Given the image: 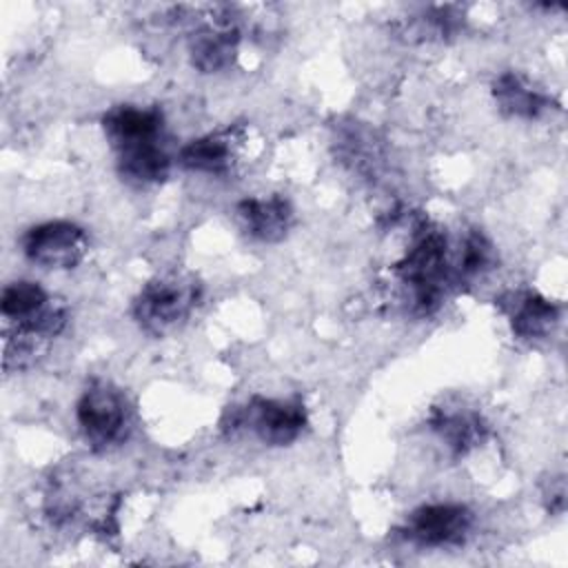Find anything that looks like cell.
I'll list each match as a JSON object with an SVG mask.
<instances>
[{"label": "cell", "instance_id": "cell-1", "mask_svg": "<svg viewBox=\"0 0 568 568\" xmlns=\"http://www.w3.org/2000/svg\"><path fill=\"white\" fill-rule=\"evenodd\" d=\"M0 315L7 373L24 371L44 357L69 322L64 302L31 280H16L2 288Z\"/></svg>", "mask_w": 568, "mask_h": 568}, {"label": "cell", "instance_id": "cell-2", "mask_svg": "<svg viewBox=\"0 0 568 568\" xmlns=\"http://www.w3.org/2000/svg\"><path fill=\"white\" fill-rule=\"evenodd\" d=\"M397 280L404 286L406 304L417 315L435 313L446 291L459 282L448 237L437 226H422L404 257L395 264Z\"/></svg>", "mask_w": 568, "mask_h": 568}, {"label": "cell", "instance_id": "cell-3", "mask_svg": "<svg viewBox=\"0 0 568 568\" xmlns=\"http://www.w3.org/2000/svg\"><path fill=\"white\" fill-rule=\"evenodd\" d=\"M200 300L202 284L193 275L166 273L149 280L138 291L131 315L144 333L164 337L186 324Z\"/></svg>", "mask_w": 568, "mask_h": 568}, {"label": "cell", "instance_id": "cell-4", "mask_svg": "<svg viewBox=\"0 0 568 568\" xmlns=\"http://www.w3.org/2000/svg\"><path fill=\"white\" fill-rule=\"evenodd\" d=\"M229 435L251 433L264 446H288L306 428V408L295 397H251L244 406H233L222 422Z\"/></svg>", "mask_w": 568, "mask_h": 568}, {"label": "cell", "instance_id": "cell-5", "mask_svg": "<svg viewBox=\"0 0 568 568\" xmlns=\"http://www.w3.org/2000/svg\"><path fill=\"white\" fill-rule=\"evenodd\" d=\"M75 422L91 450H111L126 439L131 428L126 397L111 382L93 379L78 397Z\"/></svg>", "mask_w": 568, "mask_h": 568}, {"label": "cell", "instance_id": "cell-6", "mask_svg": "<svg viewBox=\"0 0 568 568\" xmlns=\"http://www.w3.org/2000/svg\"><path fill=\"white\" fill-rule=\"evenodd\" d=\"M24 257L47 271H71L89 253L87 231L69 220H49L24 231L20 240Z\"/></svg>", "mask_w": 568, "mask_h": 568}, {"label": "cell", "instance_id": "cell-7", "mask_svg": "<svg viewBox=\"0 0 568 568\" xmlns=\"http://www.w3.org/2000/svg\"><path fill=\"white\" fill-rule=\"evenodd\" d=\"M475 524L468 506L455 501L422 504L410 510L399 528L402 537L419 548H446L466 541Z\"/></svg>", "mask_w": 568, "mask_h": 568}, {"label": "cell", "instance_id": "cell-8", "mask_svg": "<svg viewBox=\"0 0 568 568\" xmlns=\"http://www.w3.org/2000/svg\"><path fill=\"white\" fill-rule=\"evenodd\" d=\"M102 131L115 155H120L140 146L162 144L164 115L155 106L118 104L104 113Z\"/></svg>", "mask_w": 568, "mask_h": 568}, {"label": "cell", "instance_id": "cell-9", "mask_svg": "<svg viewBox=\"0 0 568 568\" xmlns=\"http://www.w3.org/2000/svg\"><path fill=\"white\" fill-rule=\"evenodd\" d=\"M513 333L519 339H546L555 331L561 317V308L537 291H510L501 300Z\"/></svg>", "mask_w": 568, "mask_h": 568}, {"label": "cell", "instance_id": "cell-10", "mask_svg": "<svg viewBox=\"0 0 568 568\" xmlns=\"http://www.w3.org/2000/svg\"><path fill=\"white\" fill-rule=\"evenodd\" d=\"M240 31L231 22V18L220 16L204 22L197 31H193L189 40V58L193 69L200 73H217L233 64L237 55Z\"/></svg>", "mask_w": 568, "mask_h": 568}, {"label": "cell", "instance_id": "cell-11", "mask_svg": "<svg viewBox=\"0 0 568 568\" xmlns=\"http://www.w3.org/2000/svg\"><path fill=\"white\" fill-rule=\"evenodd\" d=\"M235 217L251 240L275 244L293 226V206L282 195L244 197L235 206Z\"/></svg>", "mask_w": 568, "mask_h": 568}, {"label": "cell", "instance_id": "cell-12", "mask_svg": "<svg viewBox=\"0 0 568 568\" xmlns=\"http://www.w3.org/2000/svg\"><path fill=\"white\" fill-rule=\"evenodd\" d=\"M490 91L497 109L508 118L537 120L548 109H552V98H548L541 89H537L515 71L499 73Z\"/></svg>", "mask_w": 568, "mask_h": 568}, {"label": "cell", "instance_id": "cell-13", "mask_svg": "<svg viewBox=\"0 0 568 568\" xmlns=\"http://www.w3.org/2000/svg\"><path fill=\"white\" fill-rule=\"evenodd\" d=\"M237 151H235V138L231 131H217L206 133L200 138H193L180 149V164L195 173L206 175H224L235 166Z\"/></svg>", "mask_w": 568, "mask_h": 568}, {"label": "cell", "instance_id": "cell-14", "mask_svg": "<svg viewBox=\"0 0 568 568\" xmlns=\"http://www.w3.org/2000/svg\"><path fill=\"white\" fill-rule=\"evenodd\" d=\"M430 428L455 457H464L488 435L481 415L466 408H437L430 417Z\"/></svg>", "mask_w": 568, "mask_h": 568}, {"label": "cell", "instance_id": "cell-15", "mask_svg": "<svg viewBox=\"0 0 568 568\" xmlns=\"http://www.w3.org/2000/svg\"><path fill=\"white\" fill-rule=\"evenodd\" d=\"M120 175L131 184H158L171 171V155L166 153L164 144L140 146L126 153L115 155Z\"/></svg>", "mask_w": 568, "mask_h": 568}, {"label": "cell", "instance_id": "cell-16", "mask_svg": "<svg viewBox=\"0 0 568 568\" xmlns=\"http://www.w3.org/2000/svg\"><path fill=\"white\" fill-rule=\"evenodd\" d=\"M495 264H497V253H495V246L490 244V240L479 231H470L464 237V242L459 244V253L455 257V268H457L459 282L479 277V275L488 273L490 268H495Z\"/></svg>", "mask_w": 568, "mask_h": 568}, {"label": "cell", "instance_id": "cell-17", "mask_svg": "<svg viewBox=\"0 0 568 568\" xmlns=\"http://www.w3.org/2000/svg\"><path fill=\"white\" fill-rule=\"evenodd\" d=\"M544 501H546V508L552 513V515H561L564 508H566V484H564V477H552L550 484L544 488Z\"/></svg>", "mask_w": 568, "mask_h": 568}]
</instances>
